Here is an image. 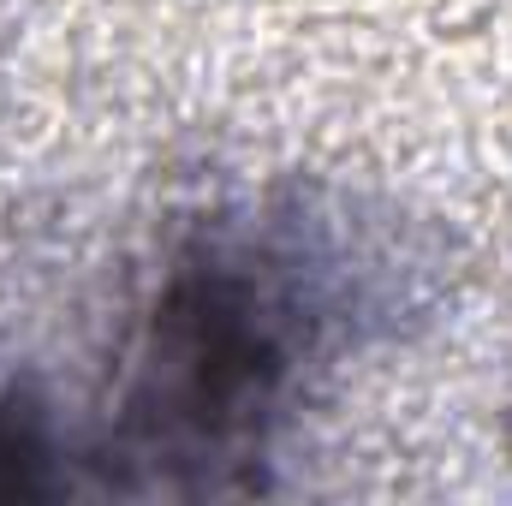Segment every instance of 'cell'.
I'll list each match as a JSON object with an SVG mask.
<instances>
[{"label": "cell", "instance_id": "6da1fadb", "mask_svg": "<svg viewBox=\"0 0 512 506\" xmlns=\"http://www.w3.org/2000/svg\"><path fill=\"white\" fill-rule=\"evenodd\" d=\"M42 447L30 429L0 423V495H36L42 489Z\"/></svg>", "mask_w": 512, "mask_h": 506}]
</instances>
